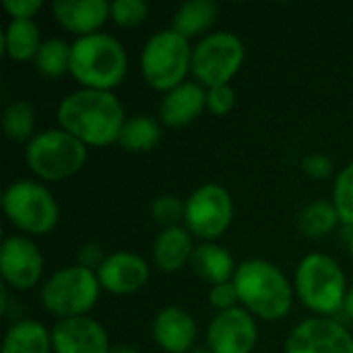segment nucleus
<instances>
[{
  "label": "nucleus",
  "instance_id": "25",
  "mask_svg": "<svg viewBox=\"0 0 353 353\" xmlns=\"http://www.w3.org/2000/svg\"><path fill=\"white\" fill-rule=\"evenodd\" d=\"M339 223V213L331 201H314L306 205L298 215V230L310 240L329 236Z\"/></svg>",
  "mask_w": 353,
  "mask_h": 353
},
{
  "label": "nucleus",
  "instance_id": "37",
  "mask_svg": "<svg viewBox=\"0 0 353 353\" xmlns=\"http://www.w3.org/2000/svg\"><path fill=\"white\" fill-rule=\"evenodd\" d=\"M188 353H213V352H211L209 347H201V345H196L194 350H190Z\"/></svg>",
  "mask_w": 353,
  "mask_h": 353
},
{
  "label": "nucleus",
  "instance_id": "10",
  "mask_svg": "<svg viewBox=\"0 0 353 353\" xmlns=\"http://www.w3.org/2000/svg\"><path fill=\"white\" fill-rule=\"evenodd\" d=\"M184 228L205 240L213 242L221 238L234 219V201L232 194L215 184H203L199 186L186 201H184Z\"/></svg>",
  "mask_w": 353,
  "mask_h": 353
},
{
  "label": "nucleus",
  "instance_id": "26",
  "mask_svg": "<svg viewBox=\"0 0 353 353\" xmlns=\"http://www.w3.org/2000/svg\"><path fill=\"white\" fill-rule=\"evenodd\" d=\"M2 128L4 134L14 141V143H29L35 134V108L29 101H12L10 105H6L4 114H2Z\"/></svg>",
  "mask_w": 353,
  "mask_h": 353
},
{
  "label": "nucleus",
  "instance_id": "30",
  "mask_svg": "<svg viewBox=\"0 0 353 353\" xmlns=\"http://www.w3.org/2000/svg\"><path fill=\"white\" fill-rule=\"evenodd\" d=\"M184 207L186 205L176 194H163L151 203V217L163 230L176 228L180 225V221H184Z\"/></svg>",
  "mask_w": 353,
  "mask_h": 353
},
{
  "label": "nucleus",
  "instance_id": "22",
  "mask_svg": "<svg viewBox=\"0 0 353 353\" xmlns=\"http://www.w3.org/2000/svg\"><path fill=\"white\" fill-rule=\"evenodd\" d=\"M52 331L37 321L14 323L2 341V353H52Z\"/></svg>",
  "mask_w": 353,
  "mask_h": 353
},
{
  "label": "nucleus",
  "instance_id": "32",
  "mask_svg": "<svg viewBox=\"0 0 353 353\" xmlns=\"http://www.w3.org/2000/svg\"><path fill=\"white\" fill-rule=\"evenodd\" d=\"M238 302H240V298H238V290H236L234 281L213 285L211 292H209V304L217 312H225V310L238 308Z\"/></svg>",
  "mask_w": 353,
  "mask_h": 353
},
{
  "label": "nucleus",
  "instance_id": "21",
  "mask_svg": "<svg viewBox=\"0 0 353 353\" xmlns=\"http://www.w3.org/2000/svg\"><path fill=\"white\" fill-rule=\"evenodd\" d=\"M219 17V6L213 0H188L182 6H178L172 29L184 35L186 39H192L196 35H207V31L215 25Z\"/></svg>",
  "mask_w": 353,
  "mask_h": 353
},
{
  "label": "nucleus",
  "instance_id": "7",
  "mask_svg": "<svg viewBox=\"0 0 353 353\" xmlns=\"http://www.w3.org/2000/svg\"><path fill=\"white\" fill-rule=\"evenodd\" d=\"M99 290L101 285L93 269L85 265H72L56 271L43 281L39 300L43 308L60 321L79 319L97 304Z\"/></svg>",
  "mask_w": 353,
  "mask_h": 353
},
{
  "label": "nucleus",
  "instance_id": "2",
  "mask_svg": "<svg viewBox=\"0 0 353 353\" xmlns=\"http://www.w3.org/2000/svg\"><path fill=\"white\" fill-rule=\"evenodd\" d=\"M126 70V50L110 33L83 35L70 43L68 72L81 85V89L112 91L124 81Z\"/></svg>",
  "mask_w": 353,
  "mask_h": 353
},
{
  "label": "nucleus",
  "instance_id": "20",
  "mask_svg": "<svg viewBox=\"0 0 353 353\" xmlns=\"http://www.w3.org/2000/svg\"><path fill=\"white\" fill-rule=\"evenodd\" d=\"M188 267L194 271L196 277H201L211 288L219 285V283L234 281V275L238 269L232 252L213 242H205V244L196 246Z\"/></svg>",
  "mask_w": 353,
  "mask_h": 353
},
{
  "label": "nucleus",
  "instance_id": "33",
  "mask_svg": "<svg viewBox=\"0 0 353 353\" xmlns=\"http://www.w3.org/2000/svg\"><path fill=\"white\" fill-rule=\"evenodd\" d=\"M302 170L312 180H327L333 174V161L327 155L312 153V155H306L302 159Z\"/></svg>",
  "mask_w": 353,
  "mask_h": 353
},
{
  "label": "nucleus",
  "instance_id": "36",
  "mask_svg": "<svg viewBox=\"0 0 353 353\" xmlns=\"http://www.w3.org/2000/svg\"><path fill=\"white\" fill-rule=\"evenodd\" d=\"M110 353H141L139 350L130 347V345H118V347H112Z\"/></svg>",
  "mask_w": 353,
  "mask_h": 353
},
{
  "label": "nucleus",
  "instance_id": "3",
  "mask_svg": "<svg viewBox=\"0 0 353 353\" xmlns=\"http://www.w3.org/2000/svg\"><path fill=\"white\" fill-rule=\"evenodd\" d=\"M240 304L259 319L281 321L294 304V288L279 267L265 259H250L238 265L234 275Z\"/></svg>",
  "mask_w": 353,
  "mask_h": 353
},
{
  "label": "nucleus",
  "instance_id": "19",
  "mask_svg": "<svg viewBox=\"0 0 353 353\" xmlns=\"http://www.w3.org/2000/svg\"><path fill=\"white\" fill-rule=\"evenodd\" d=\"M194 248L196 246L192 242V234L186 228H165L153 242V263L163 273H176L190 265Z\"/></svg>",
  "mask_w": 353,
  "mask_h": 353
},
{
  "label": "nucleus",
  "instance_id": "34",
  "mask_svg": "<svg viewBox=\"0 0 353 353\" xmlns=\"http://www.w3.org/2000/svg\"><path fill=\"white\" fill-rule=\"evenodd\" d=\"M2 8L12 17L21 21H33V17L43 8L41 0H4Z\"/></svg>",
  "mask_w": 353,
  "mask_h": 353
},
{
  "label": "nucleus",
  "instance_id": "24",
  "mask_svg": "<svg viewBox=\"0 0 353 353\" xmlns=\"http://www.w3.org/2000/svg\"><path fill=\"white\" fill-rule=\"evenodd\" d=\"M159 141H161L159 122L155 118L139 114V116L126 118L120 130L118 145L128 153H149L151 149L157 147Z\"/></svg>",
  "mask_w": 353,
  "mask_h": 353
},
{
  "label": "nucleus",
  "instance_id": "35",
  "mask_svg": "<svg viewBox=\"0 0 353 353\" xmlns=\"http://www.w3.org/2000/svg\"><path fill=\"white\" fill-rule=\"evenodd\" d=\"M343 312L347 314V319L353 321V285L347 290V296H345V302H343Z\"/></svg>",
  "mask_w": 353,
  "mask_h": 353
},
{
  "label": "nucleus",
  "instance_id": "9",
  "mask_svg": "<svg viewBox=\"0 0 353 353\" xmlns=\"http://www.w3.org/2000/svg\"><path fill=\"white\" fill-rule=\"evenodd\" d=\"M246 56L244 41L232 31L207 33L192 46V66L196 83L205 89L230 85Z\"/></svg>",
  "mask_w": 353,
  "mask_h": 353
},
{
  "label": "nucleus",
  "instance_id": "38",
  "mask_svg": "<svg viewBox=\"0 0 353 353\" xmlns=\"http://www.w3.org/2000/svg\"><path fill=\"white\" fill-rule=\"evenodd\" d=\"M350 252H352V256H353V230H352V234H350Z\"/></svg>",
  "mask_w": 353,
  "mask_h": 353
},
{
  "label": "nucleus",
  "instance_id": "23",
  "mask_svg": "<svg viewBox=\"0 0 353 353\" xmlns=\"http://www.w3.org/2000/svg\"><path fill=\"white\" fill-rule=\"evenodd\" d=\"M41 35L39 27L33 21H21L10 19L2 33V48L4 54L14 62H29L35 60L39 48H41Z\"/></svg>",
  "mask_w": 353,
  "mask_h": 353
},
{
  "label": "nucleus",
  "instance_id": "28",
  "mask_svg": "<svg viewBox=\"0 0 353 353\" xmlns=\"http://www.w3.org/2000/svg\"><path fill=\"white\" fill-rule=\"evenodd\" d=\"M331 203L335 205L341 223L353 230V161L337 174Z\"/></svg>",
  "mask_w": 353,
  "mask_h": 353
},
{
  "label": "nucleus",
  "instance_id": "1",
  "mask_svg": "<svg viewBox=\"0 0 353 353\" xmlns=\"http://www.w3.org/2000/svg\"><path fill=\"white\" fill-rule=\"evenodd\" d=\"M60 128L77 137L87 147H110L118 143L126 122L124 108L112 91L79 89L68 93L58 105Z\"/></svg>",
  "mask_w": 353,
  "mask_h": 353
},
{
  "label": "nucleus",
  "instance_id": "27",
  "mask_svg": "<svg viewBox=\"0 0 353 353\" xmlns=\"http://www.w3.org/2000/svg\"><path fill=\"white\" fill-rule=\"evenodd\" d=\"M35 70L46 79H58L68 72L70 64V46L62 39H46L35 56Z\"/></svg>",
  "mask_w": 353,
  "mask_h": 353
},
{
  "label": "nucleus",
  "instance_id": "14",
  "mask_svg": "<svg viewBox=\"0 0 353 353\" xmlns=\"http://www.w3.org/2000/svg\"><path fill=\"white\" fill-rule=\"evenodd\" d=\"M99 285L118 296H128L143 290L149 281V265L134 252H114L95 267Z\"/></svg>",
  "mask_w": 353,
  "mask_h": 353
},
{
  "label": "nucleus",
  "instance_id": "18",
  "mask_svg": "<svg viewBox=\"0 0 353 353\" xmlns=\"http://www.w3.org/2000/svg\"><path fill=\"white\" fill-rule=\"evenodd\" d=\"M54 19L77 37L99 33L110 19V2L105 0H56L52 4Z\"/></svg>",
  "mask_w": 353,
  "mask_h": 353
},
{
  "label": "nucleus",
  "instance_id": "16",
  "mask_svg": "<svg viewBox=\"0 0 353 353\" xmlns=\"http://www.w3.org/2000/svg\"><path fill=\"white\" fill-rule=\"evenodd\" d=\"M153 339L165 353H188L196 347L199 329L194 319L178 306L161 308L153 319Z\"/></svg>",
  "mask_w": 353,
  "mask_h": 353
},
{
  "label": "nucleus",
  "instance_id": "17",
  "mask_svg": "<svg viewBox=\"0 0 353 353\" xmlns=\"http://www.w3.org/2000/svg\"><path fill=\"white\" fill-rule=\"evenodd\" d=\"M207 110V89L201 83L186 81L168 91L159 103V118L170 128L194 122Z\"/></svg>",
  "mask_w": 353,
  "mask_h": 353
},
{
  "label": "nucleus",
  "instance_id": "8",
  "mask_svg": "<svg viewBox=\"0 0 353 353\" xmlns=\"http://www.w3.org/2000/svg\"><path fill=\"white\" fill-rule=\"evenodd\" d=\"M2 209L8 221L29 236L50 234L60 219V207L54 194L33 180L10 182L2 194Z\"/></svg>",
  "mask_w": 353,
  "mask_h": 353
},
{
  "label": "nucleus",
  "instance_id": "15",
  "mask_svg": "<svg viewBox=\"0 0 353 353\" xmlns=\"http://www.w3.org/2000/svg\"><path fill=\"white\" fill-rule=\"evenodd\" d=\"M54 353H110V339L105 329L89 319H64L52 329Z\"/></svg>",
  "mask_w": 353,
  "mask_h": 353
},
{
  "label": "nucleus",
  "instance_id": "29",
  "mask_svg": "<svg viewBox=\"0 0 353 353\" xmlns=\"http://www.w3.org/2000/svg\"><path fill=\"white\" fill-rule=\"evenodd\" d=\"M147 17H149V6L143 0H116V2H110V19L116 25L124 27V29L143 25L147 21Z\"/></svg>",
  "mask_w": 353,
  "mask_h": 353
},
{
  "label": "nucleus",
  "instance_id": "31",
  "mask_svg": "<svg viewBox=\"0 0 353 353\" xmlns=\"http://www.w3.org/2000/svg\"><path fill=\"white\" fill-rule=\"evenodd\" d=\"M236 103V93L230 85H219L207 89V110L215 116H225Z\"/></svg>",
  "mask_w": 353,
  "mask_h": 353
},
{
  "label": "nucleus",
  "instance_id": "13",
  "mask_svg": "<svg viewBox=\"0 0 353 353\" xmlns=\"http://www.w3.org/2000/svg\"><path fill=\"white\" fill-rule=\"evenodd\" d=\"M43 273V256L25 236H8L0 248V275L12 290H31Z\"/></svg>",
  "mask_w": 353,
  "mask_h": 353
},
{
  "label": "nucleus",
  "instance_id": "5",
  "mask_svg": "<svg viewBox=\"0 0 353 353\" xmlns=\"http://www.w3.org/2000/svg\"><path fill=\"white\" fill-rule=\"evenodd\" d=\"M192 66L190 39L174 29H161L149 37L141 54V72L147 85L155 91H172L186 83Z\"/></svg>",
  "mask_w": 353,
  "mask_h": 353
},
{
  "label": "nucleus",
  "instance_id": "12",
  "mask_svg": "<svg viewBox=\"0 0 353 353\" xmlns=\"http://www.w3.org/2000/svg\"><path fill=\"white\" fill-rule=\"evenodd\" d=\"M259 329L246 308L217 312L207 327V347L213 353H252Z\"/></svg>",
  "mask_w": 353,
  "mask_h": 353
},
{
  "label": "nucleus",
  "instance_id": "11",
  "mask_svg": "<svg viewBox=\"0 0 353 353\" xmlns=\"http://www.w3.org/2000/svg\"><path fill=\"white\" fill-rule=\"evenodd\" d=\"M285 353H353V337L337 321L312 316L292 329Z\"/></svg>",
  "mask_w": 353,
  "mask_h": 353
},
{
  "label": "nucleus",
  "instance_id": "4",
  "mask_svg": "<svg viewBox=\"0 0 353 353\" xmlns=\"http://www.w3.org/2000/svg\"><path fill=\"white\" fill-rule=\"evenodd\" d=\"M294 290L308 310L329 319L343 310L350 288L345 273L335 259L312 252L300 261L294 277Z\"/></svg>",
  "mask_w": 353,
  "mask_h": 353
},
{
  "label": "nucleus",
  "instance_id": "6",
  "mask_svg": "<svg viewBox=\"0 0 353 353\" xmlns=\"http://www.w3.org/2000/svg\"><path fill=\"white\" fill-rule=\"evenodd\" d=\"M29 170L46 182H60L79 174L87 161V145L62 128L37 132L25 147Z\"/></svg>",
  "mask_w": 353,
  "mask_h": 353
}]
</instances>
